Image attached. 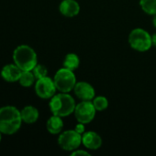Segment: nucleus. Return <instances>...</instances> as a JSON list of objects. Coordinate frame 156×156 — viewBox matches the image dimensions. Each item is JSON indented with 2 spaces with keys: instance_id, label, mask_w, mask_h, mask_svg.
Returning a JSON list of instances; mask_svg holds the SVG:
<instances>
[{
  "instance_id": "obj_1",
  "label": "nucleus",
  "mask_w": 156,
  "mask_h": 156,
  "mask_svg": "<svg viewBox=\"0 0 156 156\" xmlns=\"http://www.w3.org/2000/svg\"><path fill=\"white\" fill-rule=\"evenodd\" d=\"M20 112L13 106L0 108V132L11 135L16 133L22 123Z\"/></svg>"
},
{
  "instance_id": "obj_2",
  "label": "nucleus",
  "mask_w": 156,
  "mask_h": 156,
  "mask_svg": "<svg viewBox=\"0 0 156 156\" xmlns=\"http://www.w3.org/2000/svg\"><path fill=\"white\" fill-rule=\"evenodd\" d=\"M49 106L52 114L63 118L74 113L76 104L69 93L60 92L51 98Z\"/></svg>"
},
{
  "instance_id": "obj_3",
  "label": "nucleus",
  "mask_w": 156,
  "mask_h": 156,
  "mask_svg": "<svg viewBox=\"0 0 156 156\" xmlns=\"http://www.w3.org/2000/svg\"><path fill=\"white\" fill-rule=\"evenodd\" d=\"M13 59L15 64L22 71L32 70L38 64L36 52L28 45H20L17 47L13 52Z\"/></svg>"
},
{
  "instance_id": "obj_4",
  "label": "nucleus",
  "mask_w": 156,
  "mask_h": 156,
  "mask_svg": "<svg viewBox=\"0 0 156 156\" xmlns=\"http://www.w3.org/2000/svg\"><path fill=\"white\" fill-rule=\"evenodd\" d=\"M57 90L60 92L69 93L74 90V88L76 84V78L73 70L66 68L60 69L54 75L53 78Z\"/></svg>"
},
{
  "instance_id": "obj_5",
  "label": "nucleus",
  "mask_w": 156,
  "mask_h": 156,
  "mask_svg": "<svg viewBox=\"0 0 156 156\" xmlns=\"http://www.w3.org/2000/svg\"><path fill=\"white\" fill-rule=\"evenodd\" d=\"M130 46L140 52H145L153 46L152 36L143 28H135L129 35Z\"/></svg>"
},
{
  "instance_id": "obj_6",
  "label": "nucleus",
  "mask_w": 156,
  "mask_h": 156,
  "mask_svg": "<svg viewBox=\"0 0 156 156\" xmlns=\"http://www.w3.org/2000/svg\"><path fill=\"white\" fill-rule=\"evenodd\" d=\"M58 144L60 147L68 152H73L79 148L82 144V135L75 130H69L62 133L58 138Z\"/></svg>"
},
{
  "instance_id": "obj_7",
  "label": "nucleus",
  "mask_w": 156,
  "mask_h": 156,
  "mask_svg": "<svg viewBox=\"0 0 156 156\" xmlns=\"http://www.w3.org/2000/svg\"><path fill=\"white\" fill-rule=\"evenodd\" d=\"M96 112L92 101H82L75 106L74 113L78 122L87 124L94 120Z\"/></svg>"
},
{
  "instance_id": "obj_8",
  "label": "nucleus",
  "mask_w": 156,
  "mask_h": 156,
  "mask_svg": "<svg viewBox=\"0 0 156 156\" xmlns=\"http://www.w3.org/2000/svg\"><path fill=\"white\" fill-rule=\"evenodd\" d=\"M57 89L54 83V80L49 78L48 76L37 80L35 83V91L36 94L41 99H51L55 95Z\"/></svg>"
},
{
  "instance_id": "obj_9",
  "label": "nucleus",
  "mask_w": 156,
  "mask_h": 156,
  "mask_svg": "<svg viewBox=\"0 0 156 156\" xmlns=\"http://www.w3.org/2000/svg\"><path fill=\"white\" fill-rule=\"evenodd\" d=\"M74 91L75 96L81 101H93V99L96 97L95 89L91 84L86 81L76 82Z\"/></svg>"
},
{
  "instance_id": "obj_10",
  "label": "nucleus",
  "mask_w": 156,
  "mask_h": 156,
  "mask_svg": "<svg viewBox=\"0 0 156 156\" xmlns=\"http://www.w3.org/2000/svg\"><path fill=\"white\" fill-rule=\"evenodd\" d=\"M83 145L89 150H97L102 145L101 137L95 132H86L82 135Z\"/></svg>"
},
{
  "instance_id": "obj_11",
  "label": "nucleus",
  "mask_w": 156,
  "mask_h": 156,
  "mask_svg": "<svg viewBox=\"0 0 156 156\" xmlns=\"http://www.w3.org/2000/svg\"><path fill=\"white\" fill-rule=\"evenodd\" d=\"M22 70L16 64H7L1 70L2 78L8 82H15L19 80Z\"/></svg>"
},
{
  "instance_id": "obj_12",
  "label": "nucleus",
  "mask_w": 156,
  "mask_h": 156,
  "mask_svg": "<svg viewBox=\"0 0 156 156\" xmlns=\"http://www.w3.org/2000/svg\"><path fill=\"white\" fill-rule=\"evenodd\" d=\"M60 12L66 17H74L79 14L80 5L75 0H63L60 6Z\"/></svg>"
},
{
  "instance_id": "obj_13",
  "label": "nucleus",
  "mask_w": 156,
  "mask_h": 156,
  "mask_svg": "<svg viewBox=\"0 0 156 156\" xmlns=\"http://www.w3.org/2000/svg\"><path fill=\"white\" fill-rule=\"evenodd\" d=\"M20 114H21L22 121L25 123H29V124L34 123L39 119V111L37 110V108L30 105L24 107L20 111Z\"/></svg>"
},
{
  "instance_id": "obj_14",
  "label": "nucleus",
  "mask_w": 156,
  "mask_h": 156,
  "mask_svg": "<svg viewBox=\"0 0 156 156\" xmlns=\"http://www.w3.org/2000/svg\"><path fill=\"white\" fill-rule=\"evenodd\" d=\"M46 127H47L48 132L51 134L60 133L63 128V122L62 120V117L53 114L51 117L49 118Z\"/></svg>"
},
{
  "instance_id": "obj_15",
  "label": "nucleus",
  "mask_w": 156,
  "mask_h": 156,
  "mask_svg": "<svg viewBox=\"0 0 156 156\" xmlns=\"http://www.w3.org/2000/svg\"><path fill=\"white\" fill-rule=\"evenodd\" d=\"M79 65H80V59L76 54L69 53L65 56L64 60H63V67L64 68L74 71L76 69H78Z\"/></svg>"
},
{
  "instance_id": "obj_16",
  "label": "nucleus",
  "mask_w": 156,
  "mask_h": 156,
  "mask_svg": "<svg viewBox=\"0 0 156 156\" xmlns=\"http://www.w3.org/2000/svg\"><path fill=\"white\" fill-rule=\"evenodd\" d=\"M36 78L32 72V70H25L22 71L21 76L19 78V84L23 87H30L33 85Z\"/></svg>"
},
{
  "instance_id": "obj_17",
  "label": "nucleus",
  "mask_w": 156,
  "mask_h": 156,
  "mask_svg": "<svg viewBox=\"0 0 156 156\" xmlns=\"http://www.w3.org/2000/svg\"><path fill=\"white\" fill-rule=\"evenodd\" d=\"M140 5L143 12L148 15H156V0H140Z\"/></svg>"
},
{
  "instance_id": "obj_18",
  "label": "nucleus",
  "mask_w": 156,
  "mask_h": 156,
  "mask_svg": "<svg viewBox=\"0 0 156 156\" xmlns=\"http://www.w3.org/2000/svg\"><path fill=\"white\" fill-rule=\"evenodd\" d=\"M93 105L95 107V109L97 112H102L104 110H106L108 106V101L106 97L104 96H97L93 99L92 101Z\"/></svg>"
},
{
  "instance_id": "obj_19",
  "label": "nucleus",
  "mask_w": 156,
  "mask_h": 156,
  "mask_svg": "<svg viewBox=\"0 0 156 156\" xmlns=\"http://www.w3.org/2000/svg\"><path fill=\"white\" fill-rule=\"evenodd\" d=\"M32 72L36 78V80H39V79H41V78H44L48 75V70H47V68L43 65H40V64H37L34 69H32Z\"/></svg>"
},
{
  "instance_id": "obj_20",
  "label": "nucleus",
  "mask_w": 156,
  "mask_h": 156,
  "mask_svg": "<svg viewBox=\"0 0 156 156\" xmlns=\"http://www.w3.org/2000/svg\"><path fill=\"white\" fill-rule=\"evenodd\" d=\"M74 130H75V132H77L79 134L83 135V134L86 133V132H85V124L82 123V122H78V123L76 124Z\"/></svg>"
},
{
  "instance_id": "obj_21",
  "label": "nucleus",
  "mask_w": 156,
  "mask_h": 156,
  "mask_svg": "<svg viewBox=\"0 0 156 156\" xmlns=\"http://www.w3.org/2000/svg\"><path fill=\"white\" fill-rule=\"evenodd\" d=\"M72 156H76V155H90L89 154V153L88 152H86V151H84V150H78V149H76V150H74V151H73L72 152Z\"/></svg>"
},
{
  "instance_id": "obj_22",
  "label": "nucleus",
  "mask_w": 156,
  "mask_h": 156,
  "mask_svg": "<svg viewBox=\"0 0 156 156\" xmlns=\"http://www.w3.org/2000/svg\"><path fill=\"white\" fill-rule=\"evenodd\" d=\"M152 42H153V45L156 47V33L152 36Z\"/></svg>"
},
{
  "instance_id": "obj_23",
  "label": "nucleus",
  "mask_w": 156,
  "mask_h": 156,
  "mask_svg": "<svg viewBox=\"0 0 156 156\" xmlns=\"http://www.w3.org/2000/svg\"><path fill=\"white\" fill-rule=\"evenodd\" d=\"M153 24H154V27L156 28V15L154 16V18H153Z\"/></svg>"
},
{
  "instance_id": "obj_24",
  "label": "nucleus",
  "mask_w": 156,
  "mask_h": 156,
  "mask_svg": "<svg viewBox=\"0 0 156 156\" xmlns=\"http://www.w3.org/2000/svg\"><path fill=\"white\" fill-rule=\"evenodd\" d=\"M1 139H2V133L0 132V142H1Z\"/></svg>"
}]
</instances>
